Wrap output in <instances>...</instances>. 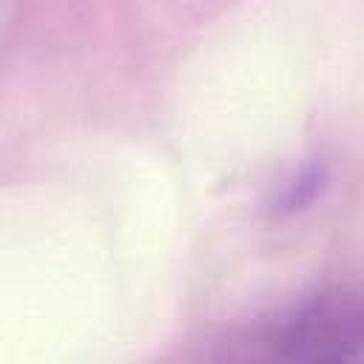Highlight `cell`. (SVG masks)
<instances>
[{"label":"cell","instance_id":"obj_1","mask_svg":"<svg viewBox=\"0 0 364 364\" xmlns=\"http://www.w3.org/2000/svg\"><path fill=\"white\" fill-rule=\"evenodd\" d=\"M276 341L290 361H364V290L310 296L282 321Z\"/></svg>","mask_w":364,"mask_h":364},{"label":"cell","instance_id":"obj_2","mask_svg":"<svg viewBox=\"0 0 364 364\" xmlns=\"http://www.w3.org/2000/svg\"><path fill=\"white\" fill-rule=\"evenodd\" d=\"M324 179H327V171H324L321 162L301 165L287 182H282V188L276 191V196L270 202V210L273 213H296V210H301L324 188Z\"/></svg>","mask_w":364,"mask_h":364}]
</instances>
